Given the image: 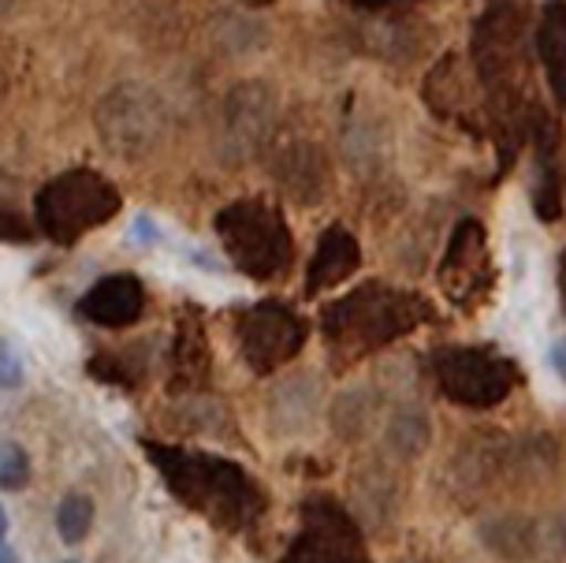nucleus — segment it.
Returning a JSON list of instances; mask_svg holds the SVG:
<instances>
[{"instance_id": "1", "label": "nucleus", "mask_w": 566, "mask_h": 563, "mask_svg": "<svg viewBox=\"0 0 566 563\" xmlns=\"http://www.w3.org/2000/svg\"><path fill=\"white\" fill-rule=\"evenodd\" d=\"M473 75L484 97V127L495 146V173H507L530 138L533 108V15L518 0H489L473 19Z\"/></svg>"}, {"instance_id": "2", "label": "nucleus", "mask_w": 566, "mask_h": 563, "mask_svg": "<svg viewBox=\"0 0 566 563\" xmlns=\"http://www.w3.org/2000/svg\"><path fill=\"white\" fill-rule=\"evenodd\" d=\"M142 451L171 497L224 534H247L265 515L269 492L242 462L160 440H142Z\"/></svg>"}, {"instance_id": "3", "label": "nucleus", "mask_w": 566, "mask_h": 563, "mask_svg": "<svg viewBox=\"0 0 566 563\" xmlns=\"http://www.w3.org/2000/svg\"><path fill=\"white\" fill-rule=\"evenodd\" d=\"M432 317L437 314H432L429 299L418 295V291L384 284V280H366V284L332 299L321 310V333H325V344L332 347V355H339V362H358L391 347L396 340L421 329Z\"/></svg>"}, {"instance_id": "4", "label": "nucleus", "mask_w": 566, "mask_h": 563, "mask_svg": "<svg viewBox=\"0 0 566 563\" xmlns=\"http://www.w3.org/2000/svg\"><path fill=\"white\" fill-rule=\"evenodd\" d=\"M212 231H217L220 247L231 265L242 277L269 284V280L287 277L291 261H295V239H291V225L280 206L269 198H235V202L220 206L212 217Z\"/></svg>"}, {"instance_id": "5", "label": "nucleus", "mask_w": 566, "mask_h": 563, "mask_svg": "<svg viewBox=\"0 0 566 563\" xmlns=\"http://www.w3.org/2000/svg\"><path fill=\"white\" fill-rule=\"evenodd\" d=\"M124 209L119 187L97 168H67L34 195V228L56 247H75L86 231L108 225Z\"/></svg>"}, {"instance_id": "6", "label": "nucleus", "mask_w": 566, "mask_h": 563, "mask_svg": "<svg viewBox=\"0 0 566 563\" xmlns=\"http://www.w3.org/2000/svg\"><path fill=\"white\" fill-rule=\"evenodd\" d=\"M432 377L443 396L459 407L489 410L500 407L522 385L518 362L489 344H451L432 355Z\"/></svg>"}, {"instance_id": "7", "label": "nucleus", "mask_w": 566, "mask_h": 563, "mask_svg": "<svg viewBox=\"0 0 566 563\" xmlns=\"http://www.w3.org/2000/svg\"><path fill=\"white\" fill-rule=\"evenodd\" d=\"M94 124H97L101 143L108 146V154L138 160V157H149L160 146L165 127H168V113H165V102H160L149 86L124 83L101 97Z\"/></svg>"}, {"instance_id": "8", "label": "nucleus", "mask_w": 566, "mask_h": 563, "mask_svg": "<svg viewBox=\"0 0 566 563\" xmlns=\"http://www.w3.org/2000/svg\"><path fill=\"white\" fill-rule=\"evenodd\" d=\"M306 317L280 299H261V303L242 306L235 314L239 351L258 377H269L280 366H287L306 344Z\"/></svg>"}, {"instance_id": "9", "label": "nucleus", "mask_w": 566, "mask_h": 563, "mask_svg": "<svg viewBox=\"0 0 566 563\" xmlns=\"http://www.w3.org/2000/svg\"><path fill=\"white\" fill-rule=\"evenodd\" d=\"M280 563H373L358 519L339 500L310 497L302 504V526Z\"/></svg>"}, {"instance_id": "10", "label": "nucleus", "mask_w": 566, "mask_h": 563, "mask_svg": "<svg viewBox=\"0 0 566 563\" xmlns=\"http://www.w3.org/2000/svg\"><path fill=\"white\" fill-rule=\"evenodd\" d=\"M437 280H440V291L448 295V303L467 310V314L489 303L492 284H495V261L489 247V231H484L481 220L467 217L451 228Z\"/></svg>"}, {"instance_id": "11", "label": "nucleus", "mask_w": 566, "mask_h": 563, "mask_svg": "<svg viewBox=\"0 0 566 563\" xmlns=\"http://www.w3.org/2000/svg\"><path fill=\"white\" fill-rule=\"evenodd\" d=\"M276 124V94L265 83H239L231 86L224 102V149L235 160L265 149L272 143Z\"/></svg>"}, {"instance_id": "12", "label": "nucleus", "mask_w": 566, "mask_h": 563, "mask_svg": "<svg viewBox=\"0 0 566 563\" xmlns=\"http://www.w3.org/2000/svg\"><path fill=\"white\" fill-rule=\"evenodd\" d=\"M478 90H481L478 75H467L462 56L448 53L437 60V67H432L429 75H424L421 97L440 119H451V124L467 127L470 135H489L484 119L478 116Z\"/></svg>"}, {"instance_id": "13", "label": "nucleus", "mask_w": 566, "mask_h": 563, "mask_svg": "<svg viewBox=\"0 0 566 563\" xmlns=\"http://www.w3.org/2000/svg\"><path fill=\"white\" fill-rule=\"evenodd\" d=\"M533 138V209L541 220H559L563 213V168H559V143L563 131L548 108L537 105L530 119Z\"/></svg>"}, {"instance_id": "14", "label": "nucleus", "mask_w": 566, "mask_h": 563, "mask_svg": "<svg viewBox=\"0 0 566 563\" xmlns=\"http://www.w3.org/2000/svg\"><path fill=\"white\" fill-rule=\"evenodd\" d=\"M272 176L298 206H317L328 190V160L310 138H283L272 146Z\"/></svg>"}, {"instance_id": "15", "label": "nucleus", "mask_w": 566, "mask_h": 563, "mask_svg": "<svg viewBox=\"0 0 566 563\" xmlns=\"http://www.w3.org/2000/svg\"><path fill=\"white\" fill-rule=\"evenodd\" d=\"M75 314L97 329H127L146 314V284L135 273H108L78 299Z\"/></svg>"}, {"instance_id": "16", "label": "nucleus", "mask_w": 566, "mask_h": 563, "mask_svg": "<svg viewBox=\"0 0 566 563\" xmlns=\"http://www.w3.org/2000/svg\"><path fill=\"white\" fill-rule=\"evenodd\" d=\"M361 265V243L350 228L343 225H328L321 231L317 247L310 254V265H306V295L317 299L321 291H332L339 288L343 280H350L358 273Z\"/></svg>"}, {"instance_id": "17", "label": "nucleus", "mask_w": 566, "mask_h": 563, "mask_svg": "<svg viewBox=\"0 0 566 563\" xmlns=\"http://www.w3.org/2000/svg\"><path fill=\"white\" fill-rule=\"evenodd\" d=\"M533 53H537L552 102L566 113V0H544L533 19Z\"/></svg>"}, {"instance_id": "18", "label": "nucleus", "mask_w": 566, "mask_h": 563, "mask_svg": "<svg viewBox=\"0 0 566 563\" xmlns=\"http://www.w3.org/2000/svg\"><path fill=\"white\" fill-rule=\"evenodd\" d=\"M212 374V351L206 340V329L195 310L179 314L176 321V344H171V388L176 392H198L209 385Z\"/></svg>"}, {"instance_id": "19", "label": "nucleus", "mask_w": 566, "mask_h": 563, "mask_svg": "<svg viewBox=\"0 0 566 563\" xmlns=\"http://www.w3.org/2000/svg\"><path fill=\"white\" fill-rule=\"evenodd\" d=\"M478 538L492 556L507 563H530L541 552V522L522 511H500L478 522Z\"/></svg>"}, {"instance_id": "20", "label": "nucleus", "mask_w": 566, "mask_h": 563, "mask_svg": "<svg viewBox=\"0 0 566 563\" xmlns=\"http://www.w3.org/2000/svg\"><path fill=\"white\" fill-rule=\"evenodd\" d=\"M432 437V426H429V415L413 404H402L388 415V429H384V440H388V451L399 459H410V456H421L424 445Z\"/></svg>"}, {"instance_id": "21", "label": "nucleus", "mask_w": 566, "mask_h": 563, "mask_svg": "<svg viewBox=\"0 0 566 563\" xmlns=\"http://www.w3.org/2000/svg\"><path fill=\"white\" fill-rule=\"evenodd\" d=\"M53 522L64 545H78V541H86L90 526H94V500H90L86 492H64Z\"/></svg>"}, {"instance_id": "22", "label": "nucleus", "mask_w": 566, "mask_h": 563, "mask_svg": "<svg viewBox=\"0 0 566 563\" xmlns=\"http://www.w3.org/2000/svg\"><path fill=\"white\" fill-rule=\"evenodd\" d=\"M34 478L30 456L19 440H0V492H23Z\"/></svg>"}, {"instance_id": "23", "label": "nucleus", "mask_w": 566, "mask_h": 563, "mask_svg": "<svg viewBox=\"0 0 566 563\" xmlns=\"http://www.w3.org/2000/svg\"><path fill=\"white\" fill-rule=\"evenodd\" d=\"M38 239V228L19 213V209H0V243L30 247Z\"/></svg>"}, {"instance_id": "24", "label": "nucleus", "mask_w": 566, "mask_h": 563, "mask_svg": "<svg viewBox=\"0 0 566 563\" xmlns=\"http://www.w3.org/2000/svg\"><path fill=\"white\" fill-rule=\"evenodd\" d=\"M27 380L23 358L15 355L12 344H0V392H15Z\"/></svg>"}, {"instance_id": "25", "label": "nucleus", "mask_w": 566, "mask_h": 563, "mask_svg": "<svg viewBox=\"0 0 566 563\" xmlns=\"http://www.w3.org/2000/svg\"><path fill=\"white\" fill-rule=\"evenodd\" d=\"M130 236H135V243L138 247H154L157 243V225L149 220L146 213H142L138 220H135V228H130Z\"/></svg>"}, {"instance_id": "26", "label": "nucleus", "mask_w": 566, "mask_h": 563, "mask_svg": "<svg viewBox=\"0 0 566 563\" xmlns=\"http://www.w3.org/2000/svg\"><path fill=\"white\" fill-rule=\"evenodd\" d=\"M347 8H358V12H391L399 4H410V0H339Z\"/></svg>"}, {"instance_id": "27", "label": "nucleus", "mask_w": 566, "mask_h": 563, "mask_svg": "<svg viewBox=\"0 0 566 563\" xmlns=\"http://www.w3.org/2000/svg\"><path fill=\"white\" fill-rule=\"evenodd\" d=\"M552 366H555V374L566 380V340H559V344L552 347Z\"/></svg>"}, {"instance_id": "28", "label": "nucleus", "mask_w": 566, "mask_h": 563, "mask_svg": "<svg viewBox=\"0 0 566 563\" xmlns=\"http://www.w3.org/2000/svg\"><path fill=\"white\" fill-rule=\"evenodd\" d=\"M559 295H563V314H566V250L559 254Z\"/></svg>"}, {"instance_id": "29", "label": "nucleus", "mask_w": 566, "mask_h": 563, "mask_svg": "<svg viewBox=\"0 0 566 563\" xmlns=\"http://www.w3.org/2000/svg\"><path fill=\"white\" fill-rule=\"evenodd\" d=\"M0 563H19V552L8 541H0Z\"/></svg>"}, {"instance_id": "30", "label": "nucleus", "mask_w": 566, "mask_h": 563, "mask_svg": "<svg viewBox=\"0 0 566 563\" xmlns=\"http://www.w3.org/2000/svg\"><path fill=\"white\" fill-rule=\"evenodd\" d=\"M8 526H12V519H8L4 504H0V541H8Z\"/></svg>"}, {"instance_id": "31", "label": "nucleus", "mask_w": 566, "mask_h": 563, "mask_svg": "<svg viewBox=\"0 0 566 563\" xmlns=\"http://www.w3.org/2000/svg\"><path fill=\"white\" fill-rule=\"evenodd\" d=\"M8 4H12V0H0V15H4V12H8Z\"/></svg>"}, {"instance_id": "32", "label": "nucleus", "mask_w": 566, "mask_h": 563, "mask_svg": "<svg viewBox=\"0 0 566 563\" xmlns=\"http://www.w3.org/2000/svg\"><path fill=\"white\" fill-rule=\"evenodd\" d=\"M0 97H4V79H0Z\"/></svg>"}, {"instance_id": "33", "label": "nucleus", "mask_w": 566, "mask_h": 563, "mask_svg": "<svg viewBox=\"0 0 566 563\" xmlns=\"http://www.w3.org/2000/svg\"><path fill=\"white\" fill-rule=\"evenodd\" d=\"M60 563H78V560H60Z\"/></svg>"}]
</instances>
